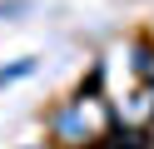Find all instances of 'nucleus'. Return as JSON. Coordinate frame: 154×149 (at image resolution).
Returning <instances> with one entry per match:
<instances>
[{
    "mask_svg": "<svg viewBox=\"0 0 154 149\" xmlns=\"http://www.w3.org/2000/svg\"><path fill=\"white\" fill-rule=\"evenodd\" d=\"M35 65H40L35 55L15 60V65H0V89H5V85H15V79H25V75H35Z\"/></svg>",
    "mask_w": 154,
    "mask_h": 149,
    "instance_id": "3",
    "label": "nucleus"
},
{
    "mask_svg": "<svg viewBox=\"0 0 154 149\" xmlns=\"http://www.w3.org/2000/svg\"><path fill=\"white\" fill-rule=\"evenodd\" d=\"M100 139H109V144H100V149H144L139 144V139H144L139 129H104Z\"/></svg>",
    "mask_w": 154,
    "mask_h": 149,
    "instance_id": "2",
    "label": "nucleus"
},
{
    "mask_svg": "<svg viewBox=\"0 0 154 149\" xmlns=\"http://www.w3.org/2000/svg\"><path fill=\"white\" fill-rule=\"evenodd\" d=\"M25 10H30V0H0V20L5 15H25Z\"/></svg>",
    "mask_w": 154,
    "mask_h": 149,
    "instance_id": "4",
    "label": "nucleus"
},
{
    "mask_svg": "<svg viewBox=\"0 0 154 149\" xmlns=\"http://www.w3.org/2000/svg\"><path fill=\"white\" fill-rule=\"evenodd\" d=\"M50 129H55V139H65V144H90V139H100L90 124H85V95L75 99V104L55 109V114H50Z\"/></svg>",
    "mask_w": 154,
    "mask_h": 149,
    "instance_id": "1",
    "label": "nucleus"
}]
</instances>
